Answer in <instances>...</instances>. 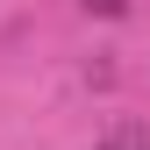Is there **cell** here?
Instances as JSON below:
<instances>
[{
	"instance_id": "cell-1",
	"label": "cell",
	"mask_w": 150,
	"mask_h": 150,
	"mask_svg": "<svg viewBox=\"0 0 150 150\" xmlns=\"http://www.w3.org/2000/svg\"><path fill=\"white\" fill-rule=\"evenodd\" d=\"M86 7H100V14H122V7H129V0H86Z\"/></svg>"
}]
</instances>
